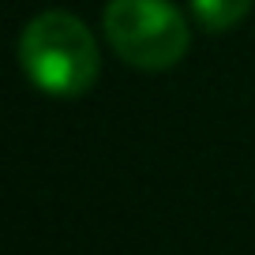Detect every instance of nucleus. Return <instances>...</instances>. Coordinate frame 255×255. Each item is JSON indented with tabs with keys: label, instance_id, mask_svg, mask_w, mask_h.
Instances as JSON below:
<instances>
[{
	"label": "nucleus",
	"instance_id": "nucleus-1",
	"mask_svg": "<svg viewBox=\"0 0 255 255\" xmlns=\"http://www.w3.org/2000/svg\"><path fill=\"white\" fill-rule=\"evenodd\" d=\"M19 64L41 94L75 98L98 79L94 34L72 11H41L19 34Z\"/></svg>",
	"mask_w": 255,
	"mask_h": 255
},
{
	"label": "nucleus",
	"instance_id": "nucleus-3",
	"mask_svg": "<svg viewBox=\"0 0 255 255\" xmlns=\"http://www.w3.org/2000/svg\"><path fill=\"white\" fill-rule=\"evenodd\" d=\"M188 4H191V15L214 34L233 30L252 11V0H188Z\"/></svg>",
	"mask_w": 255,
	"mask_h": 255
},
{
	"label": "nucleus",
	"instance_id": "nucleus-2",
	"mask_svg": "<svg viewBox=\"0 0 255 255\" xmlns=\"http://www.w3.org/2000/svg\"><path fill=\"white\" fill-rule=\"evenodd\" d=\"M102 30L113 53L139 72H165L188 53V23L173 0H109Z\"/></svg>",
	"mask_w": 255,
	"mask_h": 255
}]
</instances>
